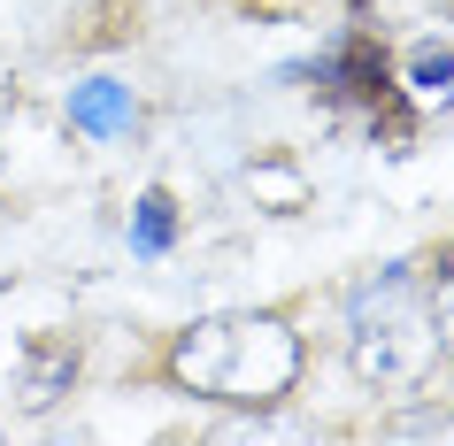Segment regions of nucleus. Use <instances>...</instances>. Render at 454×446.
I'll use <instances>...</instances> for the list:
<instances>
[{
	"label": "nucleus",
	"mask_w": 454,
	"mask_h": 446,
	"mask_svg": "<svg viewBox=\"0 0 454 446\" xmlns=\"http://www.w3.org/2000/svg\"><path fill=\"white\" fill-rule=\"evenodd\" d=\"M301 331L286 316H200L169 347V385L223 408H278L301 385Z\"/></svg>",
	"instance_id": "f257e3e1"
},
{
	"label": "nucleus",
	"mask_w": 454,
	"mask_h": 446,
	"mask_svg": "<svg viewBox=\"0 0 454 446\" xmlns=\"http://www.w3.org/2000/svg\"><path fill=\"white\" fill-rule=\"evenodd\" d=\"M347 354L370 385H416L439 354L431 301L416 285V262H385L378 278L347 301Z\"/></svg>",
	"instance_id": "f03ea898"
},
{
	"label": "nucleus",
	"mask_w": 454,
	"mask_h": 446,
	"mask_svg": "<svg viewBox=\"0 0 454 446\" xmlns=\"http://www.w3.org/2000/svg\"><path fill=\"white\" fill-rule=\"evenodd\" d=\"M77 385V339H31L24 347V408H54Z\"/></svg>",
	"instance_id": "7ed1b4c3"
},
{
	"label": "nucleus",
	"mask_w": 454,
	"mask_h": 446,
	"mask_svg": "<svg viewBox=\"0 0 454 446\" xmlns=\"http://www.w3.org/2000/svg\"><path fill=\"white\" fill-rule=\"evenodd\" d=\"M70 123L93 131V139H116L123 123H131V93H123L116 77H85V85L70 93Z\"/></svg>",
	"instance_id": "20e7f679"
},
{
	"label": "nucleus",
	"mask_w": 454,
	"mask_h": 446,
	"mask_svg": "<svg viewBox=\"0 0 454 446\" xmlns=\"http://www.w3.org/2000/svg\"><path fill=\"white\" fill-rule=\"evenodd\" d=\"M169 239H177V208H169V192H146L139 223H131V246H139V254H162Z\"/></svg>",
	"instance_id": "39448f33"
},
{
	"label": "nucleus",
	"mask_w": 454,
	"mask_h": 446,
	"mask_svg": "<svg viewBox=\"0 0 454 446\" xmlns=\"http://www.w3.org/2000/svg\"><path fill=\"white\" fill-rule=\"evenodd\" d=\"M408 77H416L424 93H447V85H454V47H439V39H424V47L408 54Z\"/></svg>",
	"instance_id": "423d86ee"
},
{
	"label": "nucleus",
	"mask_w": 454,
	"mask_h": 446,
	"mask_svg": "<svg viewBox=\"0 0 454 446\" xmlns=\"http://www.w3.org/2000/svg\"><path fill=\"white\" fill-rule=\"evenodd\" d=\"M431 331H439V354H454V262L439 278V293H431Z\"/></svg>",
	"instance_id": "0eeeda50"
}]
</instances>
